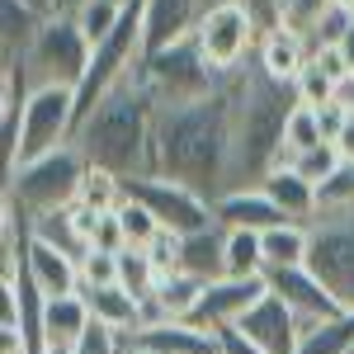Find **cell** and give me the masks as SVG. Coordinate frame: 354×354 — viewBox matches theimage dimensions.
<instances>
[{"instance_id":"d6a6232c","label":"cell","mask_w":354,"mask_h":354,"mask_svg":"<svg viewBox=\"0 0 354 354\" xmlns=\"http://www.w3.org/2000/svg\"><path fill=\"white\" fill-rule=\"evenodd\" d=\"M113 218H118V227H123V241L137 245V250H147V245L161 236V222L151 218V213H147V208H142L137 198H128V203H123V208H118Z\"/></svg>"},{"instance_id":"7c38bea8","label":"cell","mask_w":354,"mask_h":354,"mask_svg":"<svg viewBox=\"0 0 354 354\" xmlns=\"http://www.w3.org/2000/svg\"><path fill=\"white\" fill-rule=\"evenodd\" d=\"M265 293H270L265 279H218V283L203 288L198 307L189 312V326L208 330V335H222V330L241 326V317L265 298Z\"/></svg>"},{"instance_id":"277c9868","label":"cell","mask_w":354,"mask_h":354,"mask_svg":"<svg viewBox=\"0 0 354 354\" xmlns=\"http://www.w3.org/2000/svg\"><path fill=\"white\" fill-rule=\"evenodd\" d=\"M85 170H90V165H85V156L76 151V142H66V147H57V151H48V156L24 161L19 170H10L0 198L15 203V208L33 222V218H43V213L71 208V203L81 198Z\"/></svg>"},{"instance_id":"836d02e7","label":"cell","mask_w":354,"mask_h":354,"mask_svg":"<svg viewBox=\"0 0 354 354\" xmlns=\"http://www.w3.org/2000/svg\"><path fill=\"white\" fill-rule=\"evenodd\" d=\"M322 213H354V165L350 161L317 189V218H322Z\"/></svg>"},{"instance_id":"44dd1931","label":"cell","mask_w":354,"mask_h":354,"mask_svg":"<svg viewBox=\"0 0 354 354\" xmlns=\"http://www.w3.org/2000/svg\"><path fill=\"white\" fill-rule=\"evenodd\" d=\"M95 326V317H90V307H85L81 293H71V298H48L43 307V340L48 345H81L85 330Z\"/></svg>"},{"instance_id":"9c48e42d","label":"cell","mask_w":354,"mask_h":354,"mask_svg":"<svg viewBox=\"0 0 354 354\" xmlns=\"http://www.w3.org/2000/svg\"><path fill=\"white\" fill-rule=\"evenodd\" d=\"M194 43H198V53L208 57V66H213L218 76H232V71H241L245 62L255 57L260 28H255V19L245 15V5H236V0H218V5L203 15Z\"/></svg>"},{"instance_id":"1f68e13d","label":"cell","mask_w":354,"mask_h":354,"mask_svg":"<svg viewBox=\"0 0 354 354\" xmlns=\"http://www.w3.org/2000/svg\"><path fill=\"white\" fill-rule=\"evenodd\" d=\"M326 137H322V123H317V109L312 104H298L293 118H288V133H283V151L298 161L302 151H312V147H322Z\"/></svg>"},{"instance_id":"c3c4849f","label":"cell","mask_w":354,"mask_h":354,"mask_svg":"<svg viewBox=\"0 0 354 354\" xmlns=\"http://www.w3.org/2000/svg\"><path fill=\"white\" fill-rule=\"evenodd\" d=\"M118 5H123V10H128V5H137V0H118Z\"/></svg>"},{"instance_id":"d4e9b609","label":"cell","mask_w":354,"mask_h":354,"mask_svg":"<svg viewBox=\"0 0 354 354\" xmlns=\"http://www.w3.org/2000/svg\"><path fill=\"white\" fill-rule=\"evenodd\" d=\"M203 288H208V283H198V279H189V274L175 270V274H161L151 302H156V312H161L165 322H189V312L198 307Z\"/></svg>"},{"instance_id":"52a82bcc","label":"cell","mask_w":354,"mask_h":354,"mask_svg":"<svg viewBox=\"0 0 354 354\" xmlns=\"http://www.w3.org/2000/svg\"><path fill=\"white\" fill-rule=\"evenodd\" d=\"M307 227H312L307 270L326 283V293L345 312H354V213H322Z\"/></svg>"},{"instance_id":"5bb4252c","label":"cell","mask_w":354,"mask_h":354,"mask_svg":"<svg viewBox=\"0 0 354 354\" xmlns=\"http://www.w3.org/2000/svg\"><path fill=\"white\" fill-rule=\"evenodd\" d=\"M232 330H241L245 340H250L255 350H265V354H298L302 335H307V326H302L274 293H265V298L241 317V326H232Z\"/></svg>"},{"instance_id":"5b68a950","label":"cell","mask_w":354,"mask_h":354,"mask_svg":"<svg viewBox=\"0 0 354 354\" xmlns=\"http://www.w3.org/2000/svg\"><path fill=\"white\" fill-rule=\"evenodd\" d=\"M90 38L81 33L76 24V15H48L38 33H33V43L24 48V57L15 62V71L24 76V90H48V85H66V90H76L85 81V71H90Z\"/></svg>"},{"instance_id":"4316f807","label":"cell","mask_w":354,"mask_h":354,"mask_svg":"<svg viewBox=\"0 0 354 354\" xmlns=\"http://www.w3.org/2000/svg\"><path fill=\"white\" fill-rule=\"evenodd\" d=\"M76 203H85V208H95L100 218H109V213H118L123 203H128V189H123V180L118 175H109V170H100V165H90L81 180V198Z\"/></svg>"},{"instance_id":"ab89813d","label":"cell","mask_w":354,"mask_h":354,"mask_svg":"<svg viewBox=\"0 0 354 354\" xmlns=\"http://www.w3.org/2000/svg\"><path fill=\"white\" fill-rule=\"evenodd\" d=\"M312 62H317V66H322L340 90H350V85H354V76H350V66H345V57H340V48H317Z\"/></svg>"},{"instance_id":"484cf974","label":"cell","mask_w":354,"mask_h":354,"mask_svg":"<svg viewBox=\"0 0 354 354\" xmlns=\"http://www.w3.org/2000/svg\"><path fill=\"white\" fill-rule=\"evenodd\" d=\"M227 232V279H265V241L260 232L245 227H222Z\"/></svg>"},{"instance_id":"f35d334b","label":"cell","mask_w":354,"mask_h":354,"mask_svg":"<svg viewBox=\"0 0 354 354\" xmlns=\"http://www.w3.org/2000/svg\"><path fill=\"white\" fill-rule=\"evenodd\" d=\"M76 354H123V335H113L109 326H90Z\"/></svg>"},{"instance_id":"b9f144b4","label":"cell","mask_w":354,"mask_h":354,"mask_svg":"<svg viewBox=\"0 0 354 354\" xmlns=\"http://www.w3.org/2000/svg\"><path fill=\"white\" fill-rule=\"evenodd\" d=\"M335 151H340V161L354 165V104H350V123H345V133L335 137Z\"/></svg>"},{"instance_id":"6da1fadb","label":"cell","mask_w":354,"mask_h":354,"mask_svg":"<svg viewBox=\"0 0 354 354\" xmlns=\"http://www.w3.org/2000/svg\"><path fill=\"white\" fill-rule=\"evenodd\" d=\"M245 71V66H241ZM241 71L222 76L208 100L156 104V175L189 185L208 203L227 194V165H232V128H236V100H241Z\"/></svg>"},{"instance_id":"7402d4cb","label":"cell","mask_w":354,"mask_h":354,"mask_svg":"<svg viewBox=\"0 0 354 354\" xmlns=\"http://www.w3.org/2000/svg\"><path fill=\"white\" fill-rule=\"evenodd\" d=\"M38 24H43V15L28 10L24 0H0V66H15L24 57Z\"/></svg>"},{"instance_id":"f907efd6","label":"cell","mask_w":354,"mask_h":354,"mask_svg":"<svg viewBox=\"0 0 354 354\" xmlns=\"http://www.w3.org/2000/svg\"><path fill=\"white\" fill-rule=\"evenodd\" d=\"M283 5H288V0H279V10H283Z\"/></svg>"},{"instance_id":"30bf717a","label":"cell","mask_w":354,"mask_h":354,"mask_svg":"<svg viewBox=\"0 0 354 354\" xmlns=\"http://www.w3.org/2000/svg\"><path fill=\"white\" fill-rule=\"evenodd\" d=\"M123 189L128 198H137L151 218L170 227V232H180V236H194V232H203V227H213V203L203 198V194H194L189 185H175V180H165V175H133V180H123Z\"/></svg>"},{"instance_id":"4dcf8cb0","label":"cell","mask_w":354,"mask_h":354,"mask_svg":"<svg viewBox=\"0 0 354 354\" xmlns=\"http://www.w3.org/2000/svg\"><path fill=\"white\" fill-rule=\"evenodd\" d=\"M123 5L118 0H85L81 10H76V24H81V33L90 38V48H100L104 38H113V28L123 24Z\"/></svg>"},{"instance_id":"8d00e7d4","label":"cell","mask_w":354,"mask_h":354,"mask_svg":"<svg viewBox=\"0 0 354 354\" xmlns=\"http://www.w3.org/2000/svg\"><path fill=\"white\" fill-rule=\"evenodd\" d=\"M113 283H118V255L90 245L81 255V288H113Z\"/></svg>"},{"instance_id":"ee69618b","label":"cell","mask_w":354,"mask_h":354,"mask_svg":"<svg viewBox=\"0 0 354 354\" xmlns=\"http://www.w3.org/2000/svg\"><path fill=\"white\" fill-rule=\"evenodd\" d=\"M81 5H85V0H57V15H76Z\"/></svg>"},{"instance_id":"e575fe53","label":"cell","mask_w":354,"mask_h":354,"mask_svg":"<svg viewBox=\"0 0 354 354\" xmlns=\"http://www.w3.org/2000/svg\"><path fill=\"white\" fill-rule=\"evenodd\" d=\"M340 151H335V142H322V147H312V151H302L298 161H293V170H298L302 180H307V185H312V189H322V185H326L330 175H335V170H340Z\"/></svg>"},{"instance_id":"2e32d148","label":"cell","mask_w":354,"mask_h":354,"mask_svg":"<svg viewBox=\"0 0 354 354\" xmlns=\"http://www.w3.org/2000/svg\"><path fill=\"white\" fill-rule=\"evenodd\" d=\"M307 62H312V43L288 24L260 33V43H255V66H260L265 76H274V81H283V85H298V76L307 71Z\"/></svg>"},{"instance_id":"9a60e30c","label":"cell","mask_w":354,"mask_h":354,"mask_svg":"<svg viewBox=\"0 0 354 354\" xmlns=\"http://www.w3.org/2000/svg\"><path fill=\"white\" fill-rule=\"evenodd\" d=\"M19 270L33 279V288L43 298H71L81 293V260L57 250V245L38 241V236H24V250H19Z\"/></svg>"},{"instance_id":"d6986e66","label":"cell","mask_w":354,"mask_h":354,"mask_svg":"<svg viewBox=\"0 0 354 354\" xmlns=\"http://www.w3.org/2000/svg\"><path fill=\"white\" fill-rule=\"evenodd\" d=\"M175 270L189 274V279H198V283H218V279H227V232L213 222V227L185 236V245H180V265H175Z\"/></svg>"},{"instance_id":"ffe728a7","label":"cell","mask_w":354,"mask_h":354,"mask_svg":"<svg viewBox=\"0 0 354 354\" xmlns=\"http://www.w3.org/2000/svg\"><path fill=\"white\" fill-rule=\"evenodd\" d=\"M85 307H90V317H95V326H109L113 335H133L142 326V298H133L128 288H81Z\"/></svg>"},{"instance_id":"ac0fdd59","label":"cell","mask_w":354,"mask_h":354,"mask_svg":"<svg viewBox=\"0 0 354 354\" xmlns=\"http://www.w3.org/2000/svg\"><path fill=\"white\" fill-rule=\"evenodd\" d=\"M123 345L142 354H218V335L189 326V322H161V326L133 330Z\"/></svg>"},{"instance_id":"bcb514c9","label":"cell","mask_w":354,"mask_h":354,"mask_svg":"<svg viewBox=\"0 0 354 354\" xmlns=\"http://www.w3.org/2000/svg\"><path fill=\"white\" fill-rule=\"evenodd\" d=\"M330 5H335V10H345V15L354 19V0H330Z\"/></svg>"},{"instance_id":"7dc6e473","label":"cell","mask_w":354,"mask_h":354,"mask_svg":"<svg viewBox=\"0 0 354 354\" xmlns=\"http://www.w3.org/2000/svg\"><path fill=\"white\" fill-rule=\"evenodd\" d=\"M0 345H5V354H24V345H19V340H0Z\"/></svg>"},{"instance_id":"e0dca14e","label":"cell","mask_w":354,"mask_h":354,"mask_svg":"<svg viewBox=\"0 0 354 354\" xmlns=\"http://www.w3.org/2000/svg\"><path fill=\"white\" fill-rule=\"evenodd\" d=\"M213 218H218V227H245V232H270V227L293 222L265 189H232V194H222L218 203H213Z\"/></svg>"},{"instance_id":"816d5d0a","label":"cell","mask_w":354,"mask_h":354,"mask_svg":"<svg viewBox=\"0 0 354 354\" xmlns=\"http://www.w3.org/2000/svg\"><path fill=\"white\" fill-rule=\"evenodd\" d=\"M350 354H354V350H350Z\"/></svg>"},{"instance_id":"83f0119b","label":"cell","mask_w":354,"mask_h":354,"mask_svg":"<svg viewBox=\"0 0 354 354\" xmlns=\"http://www.w3.org/2000/svg\"><path fill=\"white\" fill-rule=\"evenodd\" d=\"M28 236H38V241L57 245V250H66V255H76V260L90 250V245L81 241V232H76V222H71V208H57V213L33 218V222H28Z\"/></svg>"},{"instance_id":"f1b7e54d","label":"cell","mask_w":354,"mask_h":354,"mask_svg":"<svg viewBox=\"0 0 354 354\" xmlns=\"http://www.w3.org/2000/svg\"><path fill=\"white\" fill-rule=\"evenodd\" d=\"M156 283H161V270L151 265V255L147 250H137V245H128V250H118V288H128L133 298H151L156 293Z\"/></svg>"},{"instance_id":"60d3db41","label":"cell","mask_w":354,"mask_h":354,"mask_svg":"<svg viewBox=\"0 0 354 354\" xmlns=\"http://www.w3.org/2000/svg\"><path fill=\"white\" fill-rule=\"evenodd\" d=\"M218 354H265V350H255L241 330H222L218 335Z\"/></svg>"},{"instance_id":"d590c367","label":"cell","mask_w":354,"mask_h":354,"mask_svg":"<svg viewBox=\"0 0 354 354\" xmlns=\"http://www.w3.org/2000/svg\"><path fill=\"white\" fill-rule=\"evenodd\" d=\"M340 95H345V90H340V85L330 81V76L322 71V66H317V62H307V71L298 76V100H302V104L322 109V104H335Z\"/></svg>"},{"instance_id":"f546056e","label":"cell","mask_w":354,"mask_h":354,"mask_svg":"<svg viewBox=\"0 0 354 354\" xmlns=\"http://www.w3.org/2000/svg\"><path fill=\"white\" fill-rule=\"evenodd\" d=\"M350 350H354V312L312 326L298 345V354H350Z\"/></svg>"},{"instance_id":"8992f818","label":"cell","mask_w":354,"mask_h":354,"mask_svg":"<svg viewBox=\"0 0 354 354\" xmlns=\"http://www.w3.org/2000/svg\"><path fill=\"white\" fill-rule=\"evenodd\" d=\"M142 81L156 95V104L175 109V104H194V100H208L222 85V76L208 66V57L198 53V43H175L170 53L142 62Z\"/></svg>"},{"instance_id":"603a6c76","label":"cell","mask_w":354,"mask_h":354,"mask_svg":"<svg viewBox=\"0 0 354 354\" xmlns=\"http://www.w3.org/2000/svg\"><path fill=\"white\" fill-rule=\"evenodd\" d=\"M260 241H265V265L270 270H302L307 250H312V227L307 222H283V227L260 232Z\"/></svg>"},{"instance_id":"3957f363","label":"cell","mask_w":354,"mask_h":354,"mask_svg":"<svg viewBox=\"0 0 354 354\" xmlns=\"http://www.w3.org/2000/svg\"><path fill=\"white\" fill-rule=\"evenodd\" d=\"M71 142L85 165H100L118 180L156 175V95L147 90L142 71L104 95V104L76 128Z\"/></svg>"},{"instance_id":"7bdbcfd3","label":"cell","mask_w":354,"mask_h":354,"mask_svg":"<svg viewBox=\"0 0 354 354\" xmlns=\"http://www.w3.org/2000/svg\"><path fill=\"white\" fill-rule=\"evenodd\" d=\"M335 48H340V57H345V66H350V76H354V24L340 33V43H335ZM350 90H354V85H350Z\"/></svg>"},{"instance_id":"8fae6325","label":"cell","mask_w":354,"mask_h":354,"mask_svg":"<svg viewBox=\"0 0 354 354\" xmlns=\"http://www.w3.org/2000/svg\"><path fill=\"white\" fill-rule=\"evenodd\" d=\"M218 0H142V62L189 43Z\"/></svg>"},{"instance_id":"f6af8a7d","label":"cell","mask_w":354,"mask_h":354,"mask_svg":"<svg viewBox=\"0 0 354 354\" xmlns=\"http://www.w3.org/2000/svg\"><path fill=\"white\" fill-rule=\"evenodd\" d=\"M43 354H76L71 345H43Z\"/></svg>"},{"instance_id":"74e56055","label":"cell","mask_w":354,"mask_h":354,"mask_svg":"<svg viewBox=\"0 0 354 354\" xmlns=\"http://www.w3.org/2000/svg\"><path fill=\"white\" fill-rule=\"evenodd\" d=\"M317 123H322V137L335 142V137L345 133V123H350V100L340 95L335 104H322V109H317Z\"/></svg>"},{"instance_id":"cb8c5ba5","label":"cell","mask_w":354,"mask_h":354,"mask_svg":"<svg viewBox=\"0 0 354 354\" xmlns=\"http://www.w3.org/2000/svg\"><path fill=\"white\" fill-rule=\"evenodd\" d=\"M260 189L270 194L293 222H312V218H317V189L302 180L293 165H288V170H270V175L260 180Z\"/></svg>"},{"instance_id":"ba28073f","label":"cell","mask_w":354,"mask_h":354,"mask_svg":"<svg viewBox=\"0 0 354 354\" xmlns=\"http://www.w3.org/2000/svg\"><path fill=\"white\" fill-rule=\"evenodd\" d=\"M76 137V90L66 85H48V90H33L24 104V133H19V156L10 170H19L24 161H38L57 147H66ZM5 170V175H10Z\"/></svg>"},{"instance_id":"4fadbf2b","label":"cell","mask_w":354,"mask_h":354,"mask_svg":"<svg viewBox=\"0 0 354 354\" xmlns=\"http://www.w3.org/2000/svg\"><path fill=\"white\" fill-rule=\"evenodd\" d=\"M265 283H270V293L283 302V307H288V312H293V317H298L307 330L322 326V322L345 317V307L330 298L326 283L307 270V265H302V270H270V274H265Z\"/></svg>"},{"instance_id":"7a4b0ae2","label":"cell","mask_w":354,"mask_h":354,"mask_svg":"<svg viewBox=\"0 0 354 354\" xmlns=\"http://www.w3.org/2000/svg\"><path fill=\"white\" fill-rule=\"evenodd\" d=\"M298 85H283L255 66V57L241 71V100H236V128H232V165H227V194L260 189L270 170H288L293 156L283 151L288 118L298 109Z\"/></svg>"},{"instance_id":"681fc988","label":"cell","mask_w":354,"mask_h":354,"mask_svg":"<svg viewBox=\"0 0 354 354\" xmlns=\"http://www.w3.org/2000/svg\"><path fill=\"white\" fill-rule=\"evenodd\" d=\"M123 354H142V350H128V345H123Z\"/></svg>"}]
</instances>
